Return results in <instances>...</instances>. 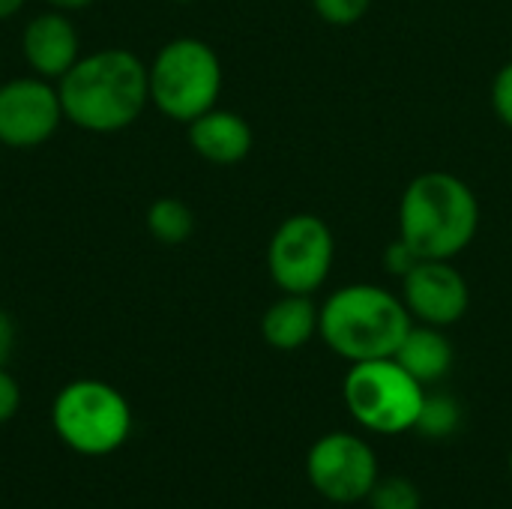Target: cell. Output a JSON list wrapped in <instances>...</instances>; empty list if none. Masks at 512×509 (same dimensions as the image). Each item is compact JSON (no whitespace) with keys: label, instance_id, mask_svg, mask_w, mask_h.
<instances>
[{"label":"cell","instance_id":"6da1fadb","mask_svg":"<svg viewBox=\"0 0 512 509\" xmlns=\"http://www.w3.org/2000/svg\"><path fill=\"white\" fill-rule=\"evenodd\" d=\"M63 117L84 132L129 129L150 102L147 63L129 48H99L57 81Z\"/></svg>","mask_w":512,"mask_h":509},{"label":"cell","instance_id":"7a4b0ae2","mask_svg":"<svg viewBox=\"0 0 512 509\" xmlns=\"http://www.w3.org/2000/svg\"><path fill=\"white\" fill-rule=\"evenodd\" d=\"M480 228V201L474 189L450 171L417 174L399 201V237L420 255L453 261Z\"/></svg>","mask_w":512,"mask_h":509},{"label":"cell","instance_id":"3957f363","mask_svg":"<svg viewBox=\"0 0 512 509\" xmlns=\"http://www.w3.org/2000/svg\"><path fill=\"white\" fill-rule=\"evenodd\" d=\"M411 327L414 318L402 297L381 285L363 282L333 291L318 318L324 345L348 363L393 357Z\"/></svg>","mask_w":512,"mask_h":509},{"label":"cell","instance_id":"277c9868","mask_svg":"<svg viewBox=\"0 0 512 509\" xmlns=\"http://www.w3.org/2000/svg\"><path fill=\"white\" fill-rule=\"evenodd\" d=\"M150 102L177 123H192L216 108L222 93V60L204 39L180 36L165 42L147 66Z\"/></svg>","mask_w":512,"mask_h":509},{"label":"cell","instance_id":"5b68a950","mask_svg":"<svg viewBox=\"0 0 512 509\" xmlns=\"http://www.w3.org/2000/svg\"><path fill=\"white\" fill-rule=\"evenodd\" d=\"M57 438L78 456L102 459L117 453L132 432V408L126 396L96 378L66 384L51 405Z\"/></svg>","mask_w":512,"mask_h":509},{"label":"cell","instance_id":"8992f818","mask_svg":"<svg viewBox=\"0 0 512 509\" xmlns=\"http://www.w3.org/2000/svg\"><path fill=\"white\" fill-rule=\"evenodd\" d=\"M348 414L375 435H402L417 426L426 390L393 357L351 363L342 381Z\"/></svg>","mask_w":512,"mask_h":509},{"label":"cell","instance_id":"52a82bcc","mask_svg":"<svg viewBox=\"0 0 512 509\" xmlns=\"http://www.w3.org/2000/svg\"><path fill=\"white\" fill-rule=\"evenodd\" d=\"M336 258L330 225L315 213H294L282 219L267 246V270L282 294H315Z\"/></svg>","mask_w":512,"mask_h":509},{"label":"cell","instance_id":"ba28073f","mask_svg":"<svg viewBox=\"0 0 512 509\" xmlns=\"http://www.w3.org/2000/svg\"><path fill=\"white\" fill-rule=\"evenodd\" d=\"M306 477L324 501L360 504L369 498L381 474L378 456L363 438L351 432H330L309 447Z\"/></svg>","mask_w":512,"mask_h":509},{"label":"cell","instance_id":"9c48e42d","mask_svg":"<svg viewBox=\"0 0 512 509\" xmlns=\"http://www.w3.org/2000/svg\"><path fill=\"white\" fill-rule=\"evenodd\" d=\"M60 93L51 81L30 75L0 84V144L9 150L42 147L63 123Z\"/></svg>","mask_w":512,"mask_h":509},{"label":"cell","instance_id":"30bf717a","mask_svg":"<svg viewBox=\"0 0 512 509\" xmlns=\"http://www.w3.org/2000/svg\"><path fill=\"white\" fill-rule=\"evenodd\" d=\"M402 303L417 324L444 330L465 318L471 306V288L453 261L423 258L402 279Z\"/></svg>","mask_w":512,"mask_h":509},{"label":"cell","instance_id":"8fae6325","mask_svg":"<svg viewBox=\"0 0 512 509\" xmlns=\"http://www.w3.org/2000/svg\"><path fill=\"white\" fill-rule=\"evenodd\" d=\"M21 54L33 75L60 81L81 57V39L66 12L48 9L27 21L21 33Z\"/></svg>","mask_w":512,"mask_h":509},{"label":"cell","instance_id":"7c38bea8","mask_svg":"<svg viewBox=\"0 0 512 509\" xmlns=\"http://www.w3.org/2000/svg\"><path fill=\"white\" fill-rule=\"evenodd\" d=\"M189 147L213 165H237L252 150V126L237 111L210 108L186 123Z\"/></svg>","mask_w":512,"mask_h":509},{"label":"cell","instance_id":"4fadbf2b","mask_svg":"<svg viewBox=\"0 0 512 509\" xmlns=\"http://www.w3.org/2000/svg\"><path fill=\"white\" fill-rule=\"evenodd\" d=\"M321 309L309 294H282L261 315V336L276 351H297L318 336Z\"/></svg>","mask_w":512,"mask_h":509},{"label":"cell","instance_id":"5bb4252c","mask_svg":"<svg viewBox=\"0 0 512 509\" xmlns=\"http://www.w3.org/2000/svg\"><path fill=\"white\" fill-rule=\"evenodd\" d=\"M393 360L426 387L441 381L453 369V345L441 327L414 324L402 339L399 351L393 354Z\"/></svg>","mask_w":512,"mask_h":509},{"label":"cell","instance_id":"9a60e30c","mask_svg":"<svg viewBox=\"0 0 512 509\" xmlns=\"http://www.w3.org/2000/svg\"><path fill=\"white\" fill-rule=\"evenodd\" d=\"M147 231L162 246H180L195 231V213L180 198H156L147 207Z\"/></svg>","mask_w":512,"mask_h":509},{"label":"cell","instance_id":"2e32d148","mask_svg":"<svg viewBox=\"0 0 512 509\" xmlns=\"http://www.w3.org/2000/svg\"><path fill=\"white\" fill-rule=\"evenodd\" d=\"M459 423H462L459 402L447 393H432L423 399V408H420L414 429L426 438H447L459 429Z\"/></svg>","mask_w":512,"mask_h":509},{"label":"cell","instance_id":"e0dca14e","mask_svg":"<svg viewBox=\"0 0 512 509\" xmlns=\"http://www.w3.org/2000/svg\"><path fill=\"white\" fill-rule=\"evenodd\" d=\"M369 507L372 509H420L423 498L417 483H411L408 477H378L375 489L369 492Z\"/></svg>","mask_w":512,"mask_h":509},{"label":"cell","instance_id":"ac0fdd59","mask_svg":"<svg viewBox=\"0 0 512 509\" xmlns=\"http://www.w3.org/2000/svg\"><path fill=\"white\" fill-rule=\"evenodd\" d=\"M372 0H312V9L321 21L333 27H351L369 12Z\"/></svg>","mask_w":512,"mask_h":509},{"label":"cell","instance_id":"d6986e66","mask_svg":"<svg viewBox=\"0 0 512 509\" xmlns=\"http://www.w3.org/2000/svg\"><path fill=\"white\" fill-rule=\"evenodd\" d=\"M492 108L498 114V120L512 129V60L504 63L492 81Z\"/></svg>","mask_w":512,"mask_h":509},{"label":"cell","instance_id":"ffe728a7","mask_svg":"<svg viewBox=\"0 0 512 509\" xmlns=\"http://www.w3.org/2000/svg\"><path fill=\"white\" fill-rule=\"evenodd\" d=\"M420 261H423V258H420L402 237H396V240L384 249V270H387L390 276H396V279H405Z\"/></svg>","mask_w":512,"mask_h":509},{"label":"cell","instance_id":"44dd1931","mask_svg":"<svg viewBox=\"0 0 512 509\" xmlns=\"http://www.w3.org/2000/svg\"><path fill=\"white\" fill-rule=\"evenodd\" d=\"M21 408V387L18 381L6 372V366H0V426L9 423Z\"/></svg>","mask_w":512,"mask_h":509},{"label":"cell","instance_id":"7402d4cb","mask_svg":"<svg viewBox=\"0 0 512 509\" xmlns=\"http://www.w3.org/2000/svg\"><path fill=\"white\" fill-rule=\"evenodd\" d=\"M12 348H15V321L9 318L6 309H0V366L9 363Z\"/></svg>","mask_w":512,"mask_h":509},{"label":"cell","instance_id":"603a6c76","mask_svg":"<svg viewBox=\"0 0 512 509\" xmlns=\"http://www.w3.org/2000/svg\"><path fill=\"white\" fill-rule=\"evenodd\" d=\"M45 3L57 12H78V9H87L93 0H45Z\"/></svg>","mask_w":512,"mask_h":509},{"label":"cell","instance_id":"cb8c5ba5","mask_svg":"<svg viewBox=\"0 0 512 509\" xmlns=\"http://www.w3.org/2000/svg\"><path fill=\"white\" fill-rule=\"evenodd\" d=\"M24 3H27V0H0V21H6V18H12L15 12H21Z\"/></svg>","mask_w":512,"mask_h":509},{"label":"cell","instance_id":"d4e9b609","mask_svg":"<svg viewBox=\"0 0 512 509\" xmlns=\"http://www.w3.org/2000/svg\"><path fill=\"white\" fill-rule=\"evenodd\" d=\"M174 3H195V0H174Z\"/></svg>","mask_w":512,"mask_h":509},{"label":"cell","instance_id":"484cf974","mask_svg":"<svg viewBox=\"0 0 512 509\" xmlns=\"http://www.w3.org/2000/svg\"><path fill=\"white\" fill-rule=\"evenodd\" d=\"M510 471H512V453H510Z\"/></svg>","mask_w":512,"mask_h":509}]
</instances>
